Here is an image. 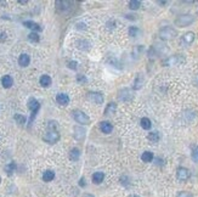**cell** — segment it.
<instances>
[{
  "instance_id": "cell-27",
  "label": "cell",
  "mask_w": 198,
  "mask_h": 197,
  "mask_svg": "<svg viewBox=\"0 0 198 197\" xmlns=\"http://www.w3.org/2000/svg\"><path fill=\"white\" fill-rule=\"evenodd\" d=\"M28 39H29L30 42H33V43H38L40 38H39V34H38V33L32 32V33H29V34H28Z\"/></svg>"
},
{
  "instance_id": "cell-21",
  "label": "cell",
  "mask_w": 198,
  "mask_h": 197,
  "mask_svg": "<svg viewBox=\"0 0 198 197\" xmlns=\"http://www.w3.org/2000/svg\"><path fill=\"white\" fill-rule=\"evenodd\" d=\"M141 159H142L144 162H146V163L152 162V159H153V153H152V152H149V151L144 152V153L141 155Z\"/></svg>"
},
{
  "instance_id": "cell-31",
  "label": "cell",
  "mask_w": 198,
  "mask_h": 197,
  "mask_svg": "<svg viewBox=\"0 0 198 197\" xmlns=\"http://www.w3.org/2000/svg\"><path fill=\"white\" fill-rule=\"evenodd\" d=\"M139 33H140L139 28H136V27H134V26L129 28V35H131V37H136Z\"/></svg>"
},
{
  "instance_id": "cell-1",
  "label": "cell",
  "mask_w": 198,
  "mask_h": 197,
  "mask_svg": "<svg viewBox=\"0 0 198 197\" xmlns=\"http://www.w3.org/2000/svg\"><path fill=\"white\" fill-rule=\"evenodd\" d=\"M177 35V32L174 29L173 27H164L159 30V37L163 40H172Z\"/></svg>"
},
{
  "instance_id": "cell-12",
  "label": "cell",
  "mask_w": 198,
  "mask_h": 197,
  "mask_svg": "<svg viewBox=\"0 0 198 197\" xmlns=\"http://www.w3.org/2000/svg\"><path fill=\"white\" fill-rule=\"evenodd\" d=\"M12 84H14V79H12L11 75H4V77L1 78V85H2L5 89L11 88Z\"/></svg>"
},
{
  "instance_id": "cell-14",
  "label": "cell",
  "mask_w": 198,
  "mask_h": 197,
  "mask_svg": "<svg viewBox=\"0 0 198 197\" xmlns=\"http://www.w3.org/2000/svg\"><path fill=\"white\" fill-rule=\"evenodd\" d=\"M29 62H30V57H29L28 54H21V55H20V57H18V63H20V66L27 67V66L29 65Z\"/></svg>"
},
{
  "instance_id": "cell-10",
  "label": "cell",
  "mask_w": 198,
  "mask_h": 197,
  "mask_svg": "<svg viewBox=\"0 0 198 197\" xmlns=\"http://www.w3.org/2000/svg\"><path fill=\"white\" fill-rule=\"evenodd\" d=\"M193 40H195V33H192V32L185 33L182 35V38H181V43L184 45H191L193 43Z\"/></svg>"
},
{
  "instance_id": "cell-17",
  "label": "cell",
  "mask_w": 198,
  "mask_h": 197,
  "mask_svg": "<svg viewBox=\"0 0 198 197\" xmlns=\"http://www.w3.org/2000/svg\"><path fill=\"white\" fill-rule=\"evenodd\" d=\"M74 138L79 141L85 138V130L81 127H75L74 128Z\"/></svg>"
},
{
  "instance_id": "cell-20",
  "label": "cell",
  "mask_w": 198,
  "mask_h": 197,
  "mask_svg": "<svg viewBox=\"0 0 198 197\" xmlns=\"http://www.w3.org/2000/svg\"><path fill=\"white\" fill-rule=\"evenodd\" d=\"M147 139H148L151 143H158L159 139H160V135H159L158 131H152V133H149L148 134Z\"/></svg>"
},
{
  "instance_id": "cell-7",
  "label": "cell",
  "mask_w": 198,
  "mask_h": 197,
  "mask_svg": "<svg viewBox=\"0 0 198 197\" xmlns=\"http://www.w3.org/2000/svg\"><path fill=\"white\" fill-rule=\"evenodd\" d=\"M118 98L121 100V101H124V102H126V101H131L134 96H133V94H131V90L130 89H123V90H121L119 93H118Z\"/></svg>"
},
{
  "instance_id": "cell-15",
  "label": "cell",
  "mask_w": 198,
  "mask_h": 197,
  "mask_svg": "<svg viewBox=\"0 0 198 197\" xmlns=\"http://www.w3.org/2000/svg\"><path fill=\"white\" fill-rule=\"evenodd\" d=\"M23 26H26L27 28H29V29H32V30H34L35 33H37V32H40V30L43 29L38 23H35V22H33V21H26V22H23Z\"/></svg>"
},
{
  "instance_id": "cell-5",
  "label": "cell",
  "mask_w": 198,
  "mask_h": 197,
  "mask_svg": "<svg viewBox=\"0 0 198 197\" xmlns=\"http://www.w3.org/2000/svg\"><path fill=\"white\" fill-rule=\"evenodd\" d=\"M184 62H185V57H182L181 55H174V56L168 57L163 63H164V66H177Z\"/></svg>"
},
{
  "instance_id": "cell-40",
  "label": "cell",
  "mask_w": 198,
  "mask_h": 197,
  "mask_svg": "<svg viewBox=\"0 0 198 197\" xmlns=\"http://www.w3.org/2000/svg\"><path fill=\"white\" fill-rule=\"evenodd\" d=\"M129 197H140V196H137V195H130Z\"/></svg>"
},
{
  "instance_id": "cell-23",
  "label": "cell",
  "mask_w": 198,
  "mask_h": 197,
  "mask_svg": "<svg viewBox=\"0 0 198 197\" xmlns=\"http://www.w3.org/2000/svg\"><path fill=\"white\" fill-rule=\"evenodd\" d=\"M53 178H55V173L52 172V171H46V172H44V174H43V180L46 181V183L51 181Z\"/></svg>"
},
{
  "instance_id": "cell-2",
  "label": "cell",
  "mask_w": 198,
  "mask_h": 197,
  "mask_svg": "<svg viewBox=\"0 0 198 197\" xmlns=\"http://www.w3.org/2000/svg\"><path fill=\"white\" fill-rule=\"evenodd\" d=\"M193 21H195V17L190 14H186V15H180L175 20V25L179 26V27H187L191 23H193Z\"/></svg>"
},
{
  "instance_id": "cell-33",
  "label": "cell",
  "mask_w": 198,
  "mask_h": 197,
  "mask_svg": "<svg viewBox=\"0 0 198 197\" xmlns=\"http://www.w3.org/2000/svg\"><path fill=\"white\" fill-rule=\"evenodd\" d=\"M6 38H7L6 33H5L4 30H0V43H4V42L6 40Z\"/></svg>"
},
{
  "instance_id": "cell-18",
  "label": "cell",
  "mask_w": 198,
  "mask_h": 197,
  "mask_svg": "<svg viewBox=\"0 0 198 197\" xmlns=\"http://www.w3.org/2000/svg\"><path fill=\"white\" fill-rule=\"evenodd\" d=\"M39 83H40V85H42V86L48 88V86H50V84H51V78H50L48 74H44V75H42V77H40Z\"/></svg>"
},
{
  "instance_id": "cell-38",
  "label": "cell",
  "mask_w": 198,
  "mask_h": 197,
  "mask_svg": "<svg viewBox=\"0 0 198 197\" xmlns=\"http://www.w3.org/2000/svg\"><path fill=\"white\" fill-rule=\"evenodd\" d=\"M18 2H20V4H27V0H20Z\"/></svg>"
},
{
  "instance_id": "cell-9",
  "label": "cell",
  "mask_w": 198,
  "mask_h": 197,
  "mask_svg": "<svg viewBox=\"0 0 198 197\" xmlns=\"http://www.w3.org/2000/svg\"><path fill=\"white\" fill-rule=\"evenodd\" d=\"M88 100H90L91 102H94V103H97V105H101L102 102H103V95L101 94V93H89L88 94Z\"/></svg>"
},
{
  "instance_id": "cell-6",
  "label": "cell",
  "mask_w": 198,
  "mask_h": 197,
  "mask_svg": "<svg viewBox=\"0 0 198 197\" xmlns=\"http://www.w3.org/2000/svg\"><path fill=\"white\" fill-rule=\"evenodd\" d=\"M28 108L30 110V112H32V116H30V122L34 119V117H35V115L38 113V111H39V108H40V103H39V101L38 100H35V98H29V101H28Z\"/></svg>"
},
{
  "instance_id": "cell-36",
  "label": "cell",
  "mask_w": 198,
  "mask_h": 197,
  "mask_svg": "<svg viewBox=\"0 0 198 197\" xmlns=\"http://www.w3.org/2000/svg\"><path fill=\"white\" fill-rule=\"evenodd\" d=\"M56 127H57L56 122H53V121L49 122V129H50V130H55V128H56Z\"/></svg>"
},
{
  "instance_id": "cell-13",
  "label": "cell",
  "mask_w": 198,
  "mask_h": 197,
  "mask_svg": "<svg viewBox=\"0 0 198 197\" xmlns=\"http://www.w3.org/2000/svg\"><path fill=\"white\" fill-rule=\"evenodd\" d=\"M142 85H144V77H142V74L141 73H139L136 75V79H135V82H134L133 88H134V90H140V89L142 88Z\"/></svg>"
},
{
  "instance_id": "cell-34",
  "label": "cell",
  "mask_w": 198,
  "mask_h": 197,
  "mask_svg": "<svg viewBox=\"0 0 198 197\" xmlns=\"http://www.w3.org/2000/svg\"><path fill=\"white\" fill-rule=\"evenodd\" d=\"M176 197H192V195L190 192H186V191H182V192H179Z\"/></svg>"
},
{
  "instance_id": "cell-26",
  "label": "cell",
  "mask_w": 198,
  "mask_h": 197,
  "mask_svg": "<svg viewBox=\"0 0 198 197\" xmlns=\"http://www.w3.org/2000/svg\"><path fill=\"white\" fill-rule=\"evenodd\" d=\"M140 6H141V1H139V0H131L129 2V7L131 10H137Z\"/></svg>"
},
{
  "instance_id": "cell-35",
  "label": "cell",
  "mask_w": 198,
  "mask_h": 197,
  "mask_svg": "<svg viewBox=\"0 0 198 197\" xmlns=\"http://www.w3.org/2000/svg\"><path fill=\"white\" fill-rule=\"evenodd\" d=\"M68 67L72 68V70H75V68H77V62H75V61H69V62H68Z\"/></svg>"
},
{
  "instance_id": "cell-4",
  "label": "cell",
  "mask_w": 198,
  "mask_h": 197,
  "mask_svg": "<svg viewBox=\"0 0 198 197\" xmlns=\"http://www.w3.org/2000/svg\"><path fill=\"white\" fill-rule=\"evenodd\" d=\"M43 140L45 143H49V144H55L60 140V134L56 130H49L48 133H45L43 135Z\"/></svg>"
},
{
  "instance_id": "cell-3",
  "label": "cell",
  "mask_w": 198,
  "mask_h": 197,
  "mask_svg": "<svg viewBox=\"0 0 198 197\" xmlns=\"http://www.w3.org/2000/svg\"><path fill=\"white\" fill-rule=\"evenodd\" d=\"M72 116H73V118H74V121L77 123L83 124V125L90 124V118L88 117V115H85L84 112H81V111H79V110L73 111V112H72Z\"/></svg>"
},
{
  "instance_id": "cell-16",
  "label": "cell",
  "mask_w": 198,
  "mask_h": 197,
  "mask_svg": "<svg viewBox=\"0 0 198 197\" xmlns=\"http://www.w3.org/2000/svg\"><path fill=\"white\" fill-rule=\"evenodd\" d=\"M100 129H101L102 133L109 134L112 131V129H113V125L109 123V122H101L100 123Z\"/></svg>"
},
{
  "instance_id": "cell-25",
  "label": "cell",
  "mask_w": 198,
  "mask_h": 197,
  "mask_svg": "<svg viewBox=\"0 0 198 197\" xmlns=\"http://www.w3.org/2000/svg\"><path fill=\"white\" fill-rule=\"evenodd\" d=\"M140 124H141L142 129H146V130L151 129V127H152V123H151V121H149L148 118H146V117H144V118H142V119L140 121Z\"/></svg>"
},
{
  "instance_id": "cell-37",
  "label": "cell",
  "mask_w": 198,
  "mask_h": 197,
  "mask_svg": "<svg viewBox=\"0 0 198 197\" xmlns=\"http://www.w3.org/2000/svg\"><path fill=\"white\" fill-rule=\"evenodd\" d=\"M79 185H80V186H85V179H84V178H81V179H80Z\"/></svg>"
},
{
  "instance_id": "cell-8",
  "label": "cell",
  "mask_w": 198,
  "mask_h": 197,
  "mask_svg": "<svg viewBox=\"0 0 198 197\" xmlns=\"http://www.w3.org/2000/svg\"><path fill=\"white\" fill-rule=\"evenodd\" d=\"M176 176H177V179L180 181H186L190 178V172H188V169H186L184 167H180L176 171Z\"/></svg>"
},
{
  "instance_id": "cell-28",
  "label": "cell",
  "mask_w": 198,
  "mask_h": 197,
  "mask_svg": "<svg viewBox=\"0 0 198 197\" xmlns=\"http://www.w3.org/2000/svg\"><path fill=\"white\" fill-rule=\"evenodd\" d=\"M191 156H192V159L198 163V146L197 145H193L192 146V153H191Z\"/></svg>"
},
{
  "instance_id": "cell-11",
  "label": "cell",
  "mask_w": 198,
  "mask_h": 197,
  "mask_svg": "<svg viewBox=\"0 0 198 197\" xmlns=\"http://www.w3.org/2000/svg\"><path fill=\"white\" fill-rule=\"evenodd\" d=\"M56 101H57V103L61 105V106H67V105L69 103V96H68L67 94H65V93H60V94H57V96H56Z\"/></svg>"
},
{
  "instance_id": "cell-32",
  "label": "cell",
  "mask_w": 198,
  "mask_h": 197,
  "mask_svg": "<svg viewBox=\"0 0 198 197\" xmlns=\"http://www.w3.org/2000/svg\"><path fill=\"white\" fill-rule=\"evenodd\" d=\"M77 80L79 82V83H81V84H84V83H86L88 80H86V78L84 77V74H78L77 75Z\"/></svg>"
},
{
  "instance_id": "cell-41",
  "label": "cell",
  "mask_w": 198,
  "mask_h": 197,
  "mask_svg": "<svg viewBox=\"0 0 198 197\" xmlns=\"http://www.w3.org/2000/svg\"><path fill=\"white\" fill-rule=\"evenodd\" d=\"M0 183H1V178H0Z\"/></svg>"
},
{
  "instance_id": "cell-24",
  "label": "cell",
  "mask_w": 198,
  "mask_h": 197,
  "mask_svg": "<svg viewBox=\"0 0 198 197\" xmlns=\"http://www.w3.org/2000/svg\"><path fill=\"white\" fill-rule=\"evenodd\" d=\"M79 156H80V151L78 148H72L71 152H69V158L72 161H78L79 159Z\"/></svg>"
},
{
  "instance_id": "cell-30",
  "label": "cell",
  "mask_w": 198,
  "mask_h": 197,
  "mask_svg": "<svg viewBox=\"0 0 198 197\" xmlns=\"http://www.w3.org/2000/svg\"><path fill=\"white\" fill-rule=\"evenodd\" d=\"M15 169H16V164H15L14 162H12V163H10V164H7V166L5 167V171L7 172V174H9V175H11V174L14 173V171H15Z\"/></svg>"
},
{
  "instance_id": "cell-39",
  "label": "cell",
  "mask_w": 198,
  "mask_h": 197,
  "mask_svg": "<svg viewBox=\"0 0 198 197\" xmlns=\"http://www.w3.org/2000/svg\"><path fill=\"white\" fill-rule=\"evenodd\" d=\"M84 197H94V196H93V195H89V194H85Z\"/></svg>"
},
{
  "instance_id": "cell-22",
  "label": "cell",
  "mask_w": 198,
  "mask_h": 197,
  "mask_svg": "<svg viewBox=\"0 0 198 197\" xmlns=\"http://www.w3.org/2000/svg\"><path fill=\"white\" fill-rule=\"evenodd\" d=\"M116 110H117V105H116L114 102H111V103H108V106L106 107V110H105V115L114 113V112H116Z\"/></svg>"
},
{
  "instance_id": "cell-29",
  "label": "cell",
  "mask_w": 198,
  "mask_h": 197,
  "mask_svg": "<svg viewBox=\"0 0 198 197\" xmlns=\"http://www.w3.org/2000/svg\"><path fill=\"white\" fill-rule=\"evenodd\" d=\"M15 121H16V123H18V124H25L26 123V117L25 116H22V115H20V113H17V115H15Z\"/></svg>"
},
{
  "instance_id": "cell-19",
  "label": "cell",
  "mask_w": 198,
  "mask_h": 197,
  "mask_svg": "<svg viewBox=\"0 0 198 197\" xmlns=\"http://www.w3.org/2000/svg\"><path fill=\"white\" fill-rule=\"evenodd\" d=\"M103 178H105V174L102 172H96L93 174V181L95 184H101L103 181Z\"/></svg>"
}]
</instances>
